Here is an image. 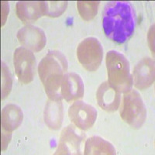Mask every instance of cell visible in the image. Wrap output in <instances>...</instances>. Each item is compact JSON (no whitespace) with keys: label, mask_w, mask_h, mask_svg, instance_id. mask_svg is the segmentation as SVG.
<instances>
[{"label":"cell","mask_w":155,"mask_h":155,"mask_svg":"<svg viewBox=\"0 0 155 155\" xmlns=\"http://www.w3.org/2000/svg\"><path fill=\"white\" fill-rule=\"evenodd\" d=\"M136 23V12L130 2L111 1L106 4L102 13V27L106 37L113 42H127L134 34Z\"/></svg>","instance_id":"1"},{"label":"cell","mask_w":155,"mask_h":155,"mask_svg":"<svg viewBox=\"0 0 155 155\" xmlns=\"http://www.w3.org/2000/svg\"><path fill=\"white\" fill-rule=\"evenodd\" d=\"M68 71L66 57L58 51H50L38 65V73L45 92L52 100H61V86Z\"/></svg>","instance_id":"2"},{"label":"cell","mask_w":155,"mask_h":155,"mask_svg":"<svg viewBox=\"0 0 155 155\" xmlns=\"http://www.w3.org/2000/svg\"><path fill=\"white\" fill-rule=\"evenodd\" d=\"M106 64L109 85L120 93L130 91L133 86V78L127 58L118 51H110L106 54Z\"/></svg>","instance_id":"3"},{"label":"cell","mask_w":155,"mask_h":155,"mask_svg":"<svg viewBox=\"0 0 155 155\" xmlns=\"http://www.w3.org/2000/svg\"><path fill=\"white\" fill-rule=\"evenodd\" d=\"M122 120L134 129H140L147 118V109L141 95L136 90L124 92L120 109Z\"/></svg>","instance_id":"4"},{"label":"cell","mask_w":155,"mask_h":155,"mask_svg":"<svg viewBox=\"0 0 155 155\" xmlns=\"http://www.w3.org/2000/svg\"><path fill=\"white\" fill-rule=\"evenodd\" d=\"M77 57L84 68L88 71H95L102 61L103 48L102 44L95 37H87L78 44Z\"/></svg>","instance_id":"5"},{"label":"cell","mask_w":155,"mask_h":155,"mask_svg":"<svg viewBox=\"0 0 155 155\" xmlns=\"http://www.w3.org/2000/svg\"><path fill=\"white\" fill-rule=\"evenodd\" d=\"M13 64L18 79L23 84H29L35 74L36 58L27 48H18L13 54Z\"/></svg>","instance_id":"6"},{"label":"cell","mask_w":155,"mask_h":155,"mask_svg":"<svg viewBox=\"0 0 155 155\" xmlns=\"http://www.w3.org/2000/svg\"><path fill=\"white\" fill-rule=\"evenodd\" d=\"M85 135L71 124L62 130L55 154H81Z\"/></svg>","instance_id":"7"},{"label":"cell","mask_w":155,"mask_h":155,"mask_svg":"<svg viewBox=\"0 0 155 155\" xmlns=\"http://www.w3.org/2000/svg\"><path fill=\"white\" fill-rule=\"evenodd\" d=\"M97 116L96 109L82 101H75L68 109L70 120L81 130L92 128L96 121Z\"/></svg>","instance_id":"8"},{"label":"cell","mask_w":155,"mask_h":155,"mask_svg":"<svg viewBox=\"0 0 155 155\" xmlns=\"http://www.w3.org/2000/svg\"><path fill=\"white\" fill-rule=\"evenodd\" d=\"M17 38L22 45L34 52L42 51L47 42L44 32L32 25H27L20 29L17 33Z\"/></svg>","instance_id":"9"},{"label":"cell","mask_w":155,"mask_h":155,"mask_svg":"<svg viewBox=\"0 0 155 155\" xmlns=\"http://www.w3.org/2000/svg\"><path fill=\"white\" fill-rule=\"evenodd\" d=\"M133 84L140 90L149 88L154 82V61L150 58L140 61L133 71Z\"/></svg>","instance_id":"10"},{"label":"cell","mask_w":155,"mask_h":155,"mask_svg":"<svg viewBox=\"0 0 155 155\" xmlns=\"http://www.w3.org/2000/svg\"><path fill=\"white\" fill-rule=\"evenodd\" d=\"M85 92V87L79 74L74 72L66 73L62 80L61 95L68 102L81 99Z\"/></svg>","instance_id":"11"},{"label":"cell","mask_w":155,"mask_h":155,"mask_svg":"<svg viewBox=\"0 0 155 155\" xmlns=\"http://www.w3.org/2000/svg\"><path fill=\"white\" fill-rule=\"evenodd\" d=\"M120 92L109 85L108 81L102 82L97 90L98 104L106 112L112 113L116 111L120 106Z\"/></svg>","instance_id":"12"},{"label":"cell","mask_w":155,"mask_h":155,"mask_svg":"<svg viewBox=\"0 0 155 155\" xmlns=\"http://www.w3.org/2000/svg\"><path fill=\"white\" fill-rule=\"evenodd\" d=\"M45 2L22 1L16 3V15L24 23L36 21L40 17L45 16Z\"/></svg>","instance_id":"13"},{"label":"cell","mask_w":155,"mask_h":155,"mask_svg":"<svg viewBox=\"0 0 155 155\" xmlns=\"http://www.w3.org/2000/svg\"><path fill=\"white\" fill-rule=\"evenodd\" d=\"M23 113L22 109L15 104L5 106L2 110L1 127L2 132L12 134L22 124Z\"/></svg>","instance_id":"14"},{"label":"cell","mask_w":155,"mask_h":155,"mask_svg":"<svg viewBox=\"0 0 155 155\" xmlns=\"http://www.w3.org/2000/svg\"><path fill=\"white\" fill-rule=\"evenodd\" d=\"M63 117L61 100L48 99L44 112V119L46 125L53 130H59L61 127Z\"/></svg>","instance_id":"15"},{"label":"cell","mask_w":155,"mask_h":155,"mask_svg":"<svg viewBox=\"0 0 155 155\" xmlns=\"http://www.w3.org/2000/svg\"><path fill=\"white\" fill-rule=\"evenodd\" d=\"M84 153L85 155H113L116 154V150L112 143L100 137L94 136L85 142Z\"/></svg>","instance_id":"16"},{"label":"cell","mask_w":155,"mask_h":155,"mask_svg":"<svg viewBox=\"0 0 155 155\" xmlns=\"http://www.w3.org/2000/svg\"><path fill=\"white\" fill-rule=\"evenodd\" d=\"M100 2L99 1H78L77 7L80 16L85 21H90L98 13Z\"/></svg>","instance_id":"17"},{"label":"cell","mask_w":155,"mask_h":155,"mask_svg":"<svg viewBox=\"0 0 155 155\" xmlns=\"http://www.w3.org/2000/svg\"><path fill=\"white\" fill-rule=\"evenodd\" d=\"M12 85V76L5 62H2V100L10 93Z\"/></svg>","instance_id":"18"},{"label":"cell","mask_w":155,"mask_h":155,"mask_svg":"<svg viewBox=\"0 0 155 155\" xmlns=\"http://www.w3.org/2000/svg\"><path fill=\"white\" fill-rule=\"evenodd\" d=\"M46 9H45V16L50 17H58L60 16L68 6V2L61 1V2H45Z\"/></svg>","instance_id":"19"},{"label":"cell","mask_w":155,"mask_h":155,"mask_svg":"<svg viewBox=\"0 0 155 155\" xmlns=\"http://www.w3.org/2000/svg\"><path fill=\"white\" fill-rule=\"evenodd\" d=\"M11 137H12V134L2 132V151L6 150L8 144L10 142Z\"/></svg>","instance_id":"20"},{"label":"cell","mask_w":155,"mask_h":155,"mask_svg":"<svg viewBox=\"0 0 155 155\" xmlns=\"http://www.w3.org/2000/svg\"><path fill=\"white\" fill-rule=\"evenodd\" d=\"M2 27L5 24V19L7 17L8 12H9V8L7 2H2Z\"/></svg>","instance_id":"21"}]
</instances>
